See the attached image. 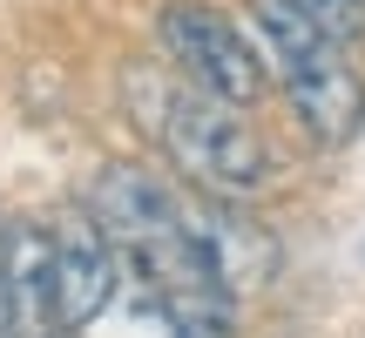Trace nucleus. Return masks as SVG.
<instances>
[{"label": "nucleus", "instance_id": "1", "mask_svg": "<svg viewBox=\"0 0 365 338\" xmlns=\"http://www.w3.org/2000/svg\"><path fill=\"white\" fill-rule=\"evenodd\" d=\"M81 210L135 264V277L149 285V298L163 304V318L182 338H223L230 332V285H223V271L210 257L203 230H196L190 203L163 176H149L135 163H108V169L88 176Z\"/></svg>", "mask_w": 365, "mask_h": 338}, {"label": "nucleus", "instance_id": "4", "mask_svg": "<svg viewBox=\"0 0 365 338\" xmlns=\"http://www.w3.org/2000/svg\"><path fill=\"white\" fill-rule=\"evenodd\" d=\"M156 41H163L176 75L223 95L230 108H250L264 95V48L223 7H210V0H170L156 14Z\"/></svg>", "mask_w": 365, "mask_h": 338}, {"label": "nucleus", "instance_id": "3", "mask_svg": "<svg viewBox=\"0 0 365 338\" xmlns=\"http://www.w3.org/2000/svg\"><path fill=\"white\" fill-rule=\"evenodd\" d=\"M250 27H257L264 68L277 75L298 129L325 149L352 143L365 122V81L345 61V41L331 27H318L312 14H298L291 0H250Z\"/></svg>", "mask_w": 365, "mask_h": 338}, {"label": "nucleus", "instance_id": "2", "mask_svg": "<svg viewBox=\"0 0 365 338\" xmlns=\"http://www.w3.org/2000/svg\"><path fill=\"white\" fill-rule=\"evenodd\" d=\"M122 102H129L135 129L170 156V169L203 183L210 196H250L271 183V149L257 143V129L223 95L196 88L190 75H176L163 61H129Z\"/></svg>", "mask_w": 365, "mask_h": 338}, {"label": "nucleus", "instance_id": "5", "mask_svg": "<svg viewBox=\"0 0 365 338\" xmlns=\"http://www.w3.org/2000/svg\"><path fill=\"white\" fill-rule=\"evenodd\" d=\"M54 264H61V291H54V332H81V325H95V318L108 312V298H115V264H122V250L108 244V230L88 217V210H75V217L54 223Z\"/></svg>", "mask_w": 365, "mask_h": 338}, {"label": "nucleus", "instance_id": "6", "mask_svg": "<svg viewBox=\"0 0 365 338\" xmlns=\"http://www.w3.org/2000/svg\"><path fill=\"white\" fill-rule=\"evenodd\" d=\"M0 271H7L14 338H54V291H61L54 230H41V223H7V230H0Z\"/></svg>", "mask_w": 365, "mask_h": 338}]
</instances>
